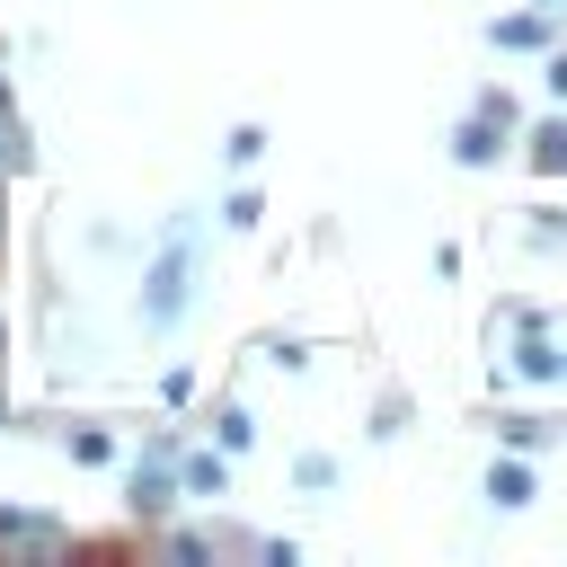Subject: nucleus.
Masks as SVG:
<instances>
[{
  "label": "nucleus",
  "mask_w": 567,
  "mask_h": 567,
  "mask_svg": "<svg viewBox=\"0 0 567 567\" xmlns=\"http://www.w3.org/2000/svg\"><path fill=\"white\" fill-rule=\"evenodd\" d=\"M186 275H195V230H177V239L159 248L151 284H142V319H151V328H168V319L186 310Z\"/></svg>",
  "instance_id": "obj_1"
},
{
  "label": "nucleus",
  "mask_w": 567,
  "mask_h": 567,
  "mask_svg": "<svg viewBox=\"0 0 567 567\" xmlns=\"http://www.w3.org/2000/svg\"><path fill=\"white\" fill-rule=\"evenodd\" d=\"M0 540H9V549H71V532L44 523V514H0Z\"/></svg>",
  "instance_id": "obj_2"
},
{
  "label": "nucleus",
  "mask_w": 567,
  "mask_h": 567,
  "mask_svg": "<svg viewBox=\"0 0 567 567\" xmlns=\"http://www.w3.org/2000/svg\"><path fill=\"white\" fill-rule=\"evenodd\" d=\"M487 496H496V505H523V496H532V470H523V461H496V470H487Z\"/></svg>",
  "instance_id": "obj_3"
},
{
  "label": "nucleus",
  "mask_w": 567,
  "mask_h": 567,
  "mask_svg": "<svg viewBox=\"0 0 567 567\" xmlns=\"http://www.w3.org/2000/svg\"><path fill=\"white\" fill-rule=\"evenodd\" d=\"M532 168H549V177L567 168V124H540V133H532Z\"/></svg>",
  "instance_id": "obj_4"
},
{
  "label": "nucleus",
  "mask_w": 567,
  "mask_h": 567,
  "mask_svg": "<svg viewBox=\"0 0 567 567\" xmlns=\"http://www.w3.org/2000/svg\"><path fill=\"white\" fill-rule=\"evenodd\" d=\"M186 487H195V496H221V461H213V452H204V461H186Z\"/></svg>",
  "instance_id": "obj_5"
},
{
  "label": "nucleus",
  "mask_w": 567,
  "mask_h": 567,
  "mask_svg": "<svg viewBox=\"0 0 567 567\" xmlns=\"http://www.w3.org/2000/svg\"><path fill=\"white\" fill-rule=\"evenodd\" d=\"M133 505H142V514H159V505H168V478H159V470H142V478H133Z\"/></svg>",
  "instance_id": "obj_6"
},
{
  "label": "nucleus",
  "mask_w": 567,
  "mask_h": 567,
  "mask_svg": "<svg viewBox=\"0 0 567 567\" xmlns=\"http://www.w3.org/2000/svg\"><path fill=\"white\" fill-rule=\"evenodd\" d=\"M18 159H27V142H18V124H9V106H0V177H9Z\"/></svg>",
  "instance_id": "obj_7"
},
{
  "label": "nucleus",
  "mask_w": 567,
  "mask_h": 567,
  "mask_svg": "<svg viewBox=\"0 0 567 567\" xmlns=\"http://www.w3.org/2000/svg\"><path fill=\"white\" fill-rule=\"evenodd\" d=\"M549 89H558V97H567V53H558V62H549Z\"/></svg>",
  "instance_id": "obj_8"
}]
</instances>
